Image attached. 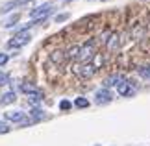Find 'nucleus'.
I'll return each instance as SVG.
<instances>
[{"label":"nucleus","instance_id":"aec40b11","mask_svg":"<svg viewBox=\"0 0 150 146\" xmlns=\"http://www.w3.org/2000/svg\"><path fill=\"white\" fill-rule=\"evenodd\" d=\"M9 81V78H8V74L6 72H0V85H6Z\"/></svg>","mask_w":150,"mask_h":146},{"label":"nucleus","instance_id":"412c9836","mask_svg":"<svg viewBox=\"0 0 150 146\" xmlns=\"http://www.w3.org/2000/svg\"><path fill=\"white\" fill-rule=\"evenodd\" d=\"M67 19H69V13H61V15L56 17V22H63V20H67Z\"/></svg>","mask_w":150,"mask_h":146},{"label":"nucleus","instance_id":"f03ea898","mask_svg":"<svg viewBox=\"0 0 150 146\" xmlns=\"http://www.w3.org/2000/svg\"><path fill=\"white\" fill-rule=\"evenodd\" d=\"M93 56H96V43L95 41H87L83 46H80V56H78L80 63H89V59Z\"/></svg>","mask_w":150,"mask_h":146},{"label":"nucleus","instance_id":"39448f33","mask_svg":"<svg viewBox=\"0 0 150 146\" xmlns=\"http://www.w3.org/2000/svg\"><path fill=\"white\" fill-rule=\"evenodd\" d=\"M33 0H11V2L4 4L2 9H0V13H8L11 9H17V8H26V6H32Z\"/></svg>","mask_w":150,"mask_h":146},{"label":"nucleus","instance_id":"4468645a","mask_svg":"<svg viewBox=\"0 0 150 146\" xmlns=\"http://www.w3.org/2000/svg\"><path fill=\"white\" fill-rule=\"evenodd\" d=\"M21 91L26 92V95L30 96V95H33V92H37V87H35V83H22L21 85Z\"/></svg>","mask_w":150,"mask_h":146},{"label":"nucleus","instance_id":"6e6552de","mask_svg":"<svg viewBox=\"0 0 150 146\" xmlns=\"http://www.w3.org/2000/svg\"><path fill=\"white\" fill-rule=\"evenodd\" d=\"M124 80H126V78H124L122 74H111V76H108V78L104 80V87H106V89H109V87H113V85L119 87Z\"/></svg>","mask_w":150,"mask_h":146},{"label":"nucleus","instance_id":"5701e85b","mask_svg":"<svg viewBox=\"0 0 150 146\" xmlns=\"http://www.w3.org/2000/svg\"><path fill=\"white\" fill-rule=\"evenodd\" d=\"M9 131V126L8 124H0V133H8Z\"/></svg>","mask_w":150,"mask_h":146},{"label":"nucleus","instance_id":"423d86ee","mask_svg":"<svg viewBox=\"0 0 150 146\" xmlns=\"http://www.w3.org/2000/svg\"><path fill=\"white\" fill-rule=\"evenodd\" d=\"M117 91H119V95H122V96H132V95H135L137 87L134 85V81H130V80H124L122 83H120V85L117 87Z\"/></svg>","mask_w":150,"mask_h":146},{"label":"nucleus","instance_id":"7ed1b4c3","mask_svg":"<svg viewBox=\"0 0 150 146\" xmlns=\"http://www.w3.org/2000/svg\"><path fill=\"white\" fill-rule=\"evenodd\" d=\"M74 72H76V76H80V78L89 80V78H93V76H95L96 67L93 65V63H80V65L74 67Z\"/></svg>","mask_w":150,"mask_h":146},{"label":"nucleus","instance_id":"1a4fd4ad","mask_svg":"<svg viewBox=\"0 0 150 146\" xmlns=\"http://www.w3.org/2000/svg\"><path fill=\"white\" fill-rule=\"evenodd\" d=\"M4 116H6V120L19 122V124L24 120V113H22V111H8V113H4Z\"/></svg>","mask_w":150,"mask_h":146},{"label":"nucleus","instance_id":"9b49d317","mask_svg":"<svg viewBox=\"0 0 150 146\" xmlns=\"http://www.w3.org/2000/svg\"><path fill=\"white\" fill-rule=\"evenodd\" d=\"M50 59L56 63V65H61V63H65L67 61V54L65 52H61V50H56L54 54L50 56Z\"/></svg>","mask_w":150,"mask_h":146},{"label":"nucleus","instance_id":"a211bd4d","mask_svg":"<svg viewBox=\"0 0 150 146\" xmlns=\"http://www.w3.org/2000/svg\"><path fill=\"white\" fill-rule=\"evenodd\" d=\"M139 74L143 78H150V65H141L139 67Z\"/></svg>","mask_w":150,"mask_h":146},{"label":"nucleus","instance_id":"f3484780","mask_svg":"<svg viewBox=\"0 0 150 146\" xmlns=\"http://www.w3.org/2000/svg\"><path fill=\"white\" fill-rule=\"evenodd\" d=\"M74 106L76 107H89V102H87V98H83V96H80V98H76V100H74Z\"/></svg>","mask_w":150,"mask_h":146},{"label":"nucleus","instance_id":"9d476101","mask_svg":"<svg viewBox=\"0 0 150 146\" xmlns=\"http://www.w3.org/2000/svg\"><path fill=\"white\" fill-rule=\"evenodd\" d=\"M15 100H17L15 92L13 91H8V92H4V95L0 96V106H9V104H13Z\"/></svg>","mask_w":150,"mask_h":146},{"label":"nucleus","instance_id":"f257e3e1","mask_svg":"<svg viewBox=\"0 0 150 146\" xmlns=\"http://www.w3.org/2000/svg\"><path fill=\"white\" fill-rule=\"evenodd\" d=\"M52 9H54V4L47 2V4H43V6H39V8H35V9H32V11H30V17H32V20L35 22V24H39V22H43V20L52 13Z\"/></svg>","mask_w":150,"mask_h":146},{"label":"nucleus","instance_id":"b1692460","mask_svg":"<svg viewBox=\"0 0 150 146\" xmlns=\"http://www.w3.org/2000/svg\"><path fill=\"white\" fill-rule=\"evenodd\" d=\"M65 2H71V0H65Z\"/></svg>","mask_w":150,"mask_h":146},{"label":"nucleus","instance_id":"0eeeda50","mask_svg":"<svg viewBox=\"0 0 150 146\" xmlns=\"http://www.w3.org/2000/svg\"><path fill=\"white\" fill-rule=\"evenodd\" d=\"M111 100H113V95H111L109 89H106V87H104V89H98L95 92V102L96 104H109Z\"/></svg>","mask_w":150,"mask_h":146},{"label":"nucleus","instance_id":"f8f14e48","mask_svg":"<svg viewBox=\"0 0 150 146\" xmlns=\"http://www.w3.org/2000/svg\"><path fill=\"white\" fill-rule=\"evenodd\" d=\"M106 46H108L109 52L117 50V46H119V35H117V33H111V35H109V39L106 41Z\"/></svg>","mask_w":150,"mask_h":146},{"label":"nucleus","instance_id":"4be33fe9","mask_svg":"<svg viewBox=\"0 0 150 146\" xmlns=\"http://www.w3.org/2000/svg\"><path fill=\"white\" fill-rule=\"evenodd\" d=\"M8 59H9V56H8V54H0V67L6 65V63H8Z\"/></svg>","mask_w":150,"mask_h":146},{"label":"nucleus","instance_id":"dca6fc26","mask_svg":"<svg viewBox=\"0 0 150 146\" xmlns=\"http://www.w3.org/2000/svg\"><path fill=\"white\" fill-rule=\"evenodd\" d=\"M43 116H45V115H43V111H41V109H37V107H33V109H32V113H30V118H32L33 122L41 120Z\"/></svg>","mask_w":150,"mask_h":146},{"label":"nucleus","instance_id":"20e7f679","mask_svg":"<svg viewBox=\"0 0 150 146\" xmlns=\"http://www.w3.org/2000/svg\"><path fill=\"white\" fill-rule=\"evenodd\" d=\"M30 39H32V35L28 32L15 33V37L8 41V48H21V46H24V44L30 43Z\"/></svg>","mask_w":150,"mask_h":146},{"label":"nucleus","instance_id":"6ab92c4d","mask_svg":"<svg viewBox=\"0 0 150 146\" xmlns=\"http://www.w3.org/2000/svg\"><path fill=\"white\" fill-rule=\"evenodd\" d=\"M71 107H72V104L69 102V100H61V102H59V109H61V111H69Z\"/></svg>","mask_w":150,"mask_h":146},{"label":"nucleus","instance_id":"ddd939ff","mask_svg":"<svg viewBox=\"0 0 150 146\" xmlns=\"http://www.w3.org/2000/svg\"><path fill=\"white\" fill-rule=\"evenodd\" d=\"M28 102H30L33 107L39 106V104L43 102V92H41V91H37V92H33V95H30V96H28Z\"/></svg>","mask_w":150,"mask_h":146},{"label":"nucleus","instance_id":"2eb2a0df","mask_svg":"<svg viewBox=\"0 0 150 146\" xmlns=\"http://www.w3.org/2000/svg\"><path fill=\"white\" fill-rule=\"evenodd\" d=\"M19 19H21V15H19V13H15V15L8 17V19L4 20V24H2V26H4V28H11V26H13V24H15V22L19 20Z\"/></svg>","mask_w":150,"mask_h":146}]
</instances>
